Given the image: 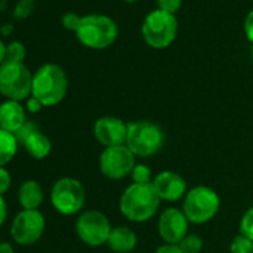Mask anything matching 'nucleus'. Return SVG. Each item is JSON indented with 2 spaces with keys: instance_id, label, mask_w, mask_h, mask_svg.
Here are the masks:
<instances>
[{
  "instance_id": "nucleus-18",
  "label": "nucleus",
  "mask_w": 253,
  "mask_h": 253,
  "mask_svg": "<svg viewBox=\"0 0 253 253\" xmlns=\"http://www.w3.org/2000/svg\"><path fill=\"white\" fill-rule=\"evenodd\" d=\"M23 146L26 148V151L29 152V155L33 157L35 160H43V158H46L51 154V149H52L51 140L41 130L35 131L23 143Z\"/></svg>"
},
{
  "instance_id": "nucleus-2",
  "label": "nucleus",
  "mask_w": 253,
  "mask_h": 253,
  "mask_svg": "<svg viewBox=\"0 0 253 253\" xmlns=\"http://www.w3.org/2000/svg\"><path fill=\"white\" fill-rule=\"evenodd\" d=\"M69 81L66 72L54 63L41 66L33 75L32 97L39 100L43 107L57 106L67 94Z\"/></svg>"
},
{
  "instance_id": "nucleus-34",
  "label": "nucleus",
  "mask_w": 253,
  "mask_h": 253,
  "mask_svg": "<svg viewBox=\"0 0 253 253\" xmlns=\"http://www.w3.org/2000/svg\"><path fill=\"white\" fill-rule=\"evenodd\" d=\"M6 49H8V46L3 43L2 39H0V64L6 61Z\"/></svg>"
},
{
  "instance_id": "nucleus-21",
  "label": "nucleus",
  "mask_w": 253,
  "mask_h": 253,
  "mask_svg": "<svg viewBox=\"0 0 253 253\" xmlns=\"http://www.w3.org/2000/svg\"><path fill=\"white\" fill-rule=\"evenodd\" d=\"M177 246L183 253H200L203 249V240L197 234H188Z\"/></svg>"
},
{
  "instance_id": "nucleus-15",
  "label": "nucleus",
  "mask_w": 253,
  "mask_h": 253,
  "mask_svg": "<svg viewBox=\"0 0 253 253\" xmlns=\"http://www.w3.org/2000/svg\"><path fill=\"white\" fill-rule=\"evenodd\" d=\"M26 110L20 101L6 100L0 104V128L17 134L26 124Z\"/></svg>"
},
{
  "instance_id": "nucleus-22",
  "label": "nucleus",
  "mask_w": 253,
  "mask_h": 253,
  "mask_svg": "<svg viewBox=\"0 0 253 253\" xmlns=\"http://www.w3.org/2000/svg\"><path fill=\"white\" fill-rule=\"evenodd\" d=\"M133 183H152L154 174L152 170L145 164H136V167L131 171Z\"/></svg>"
},
{
  "instance_id": "nucleus-26",
  "label": "nucleus",
  "mask_w": 253,
  "mask_h": 253,
  "mask_svg": "<svg viewBox=\"0 0 253 253\" xmlns=\"http://www.w3.org/2000/svg\"><path fill=\"white\" fill-rule=\"evenodd\" d=\"M39 128H38V125L35 124V122H26L24 125H23V128L15 134V137H17V140H18V143H24L35 131H38Z\"/></svg>"
},
{
  "instance_id": "nucleus-8",
  "label": "nucleus",
  "mask_w": 253,
  "mask_h": 253,
  "mask_svg": "<svg viewBox=\"0 0 253 253\" xmlns=\"http://www.w3.org/2000/svg\"><path fill=\"white\" fill-rule=\"evenodd\" d=\"M86 200L84 185L75 177L58 179L51 191V203L54 209L66 216L79 213Z\"/></svg>"
},
{
  "instance_id": "nucleus-12",
  "label": "nucleus",
  "mask_w": 253,
  "mask_h": 253,
  "mask_svg": "<svg viewBox=\"0 0 253 253\" xmlns=\"http://www.w3.org/2000/svg\"><path fill=\"white\" fill-rule=\"evenodd\" d=\"M94 137L104 148L125 145L128 124L116 116H101L94 124Z\"/></svg>"
},
{
  "instance_id": "nucleus-4",
  "label": "nucleus",
  "mask_w": 253,
  "mask_h": 253,
  "mask_svg": "<svg viewBox=\"0 0 253 253\" xmlns=\"http://www.w3.org/2000/svg\"><path fill=\"white\" fill-rule=\"evenodd\" d=\"M75 33L84 46L91 49H104L116 41L118 26L107 15L91 14L81 18L79 27Z\"/></svg>"
},
{
  "instance_id": "nucleus-16",
  "label": "nucleus",
  "mask_w": 253,
  "mask_h": 253,
  "mask_svg": "<svg viewBox=\"0 0 253 253\" xmlns=\"http://www.w3.org/2000/svg\"><path fill=\"white\" fill-rule=\"evenodd\" d=\"M107 246L115 253H130L137 246V235L128 226H115L109 235Z\"/></svg>"
},
{
  "instance_id": "nucleus-25",
  "label": "nucleus",
  "mask_w": 253,
  "mask_h": 253,
  "mask_svg": "<svg viewBox=\"0 0 253 253\" xmlns=\"http://www.w3.org/2000/svg\"><path fill=\"white\" fill-rule=\"evenodd\" d=\"M238 229H240V234H243L244 237L253 241V206L243 214Z\"/></svg>"
},
{
  "instance_id": "nucleus-19",
  "label": "nucleus",
  "mask_w": 253,
  "mask_h": 253,
  "mask_svg": "<svg viewBox=\"0 0 253 253\" xmlns=\"http://www.w3.org/2000/svg\"><path fill=\"white\" fill-rule=\"evenodd\" d=\"M18 149V140L15 134L0 128V167H5L12 161Z\"/></svg>"
},
{
  "instance_id": "nucleus-1",
  "label": "nucleus",
  "mask_w": 253,
  "mask_h": 253,
  "mask_svg": "<svg viewBox=\"0 0 253 253\" xmlns=\"http://www.w3.org/2000/svg\"><path fill=\"white\" fill-rule=\"evenodd\" d=\"M160 197L152 183H131L126 186L119 200L121 213L131 222H146L160 209Z\"/></svg>"
},
{
  "instance_id": "nucleus-11",
  "label": "nucleus",
  "mask_w": 253,
  "mask_h": 253,
  "mask_svg": "<svg viewBox=\"0 0 253 253\" xmlns=\"http://www.w3.org/2000/svg\"><path fill=\"white\" fill-rule=\"evenodd\" d=\"M45 232V217L39 210L20 211L11 226V235L21 246L35 244Z\"/></svg>"
},
{
  "instance_id": "nucleus-32",
  "label": "nucleus",
  "mask_w": 253,
  "mask_h": 253,
  "mask_svg": "<svg viewBox=\"0 0 253 253\" xmlns=\"http://www.w3.org/2000/svg\"><path fill=\"white\" fill-rule=\"evenodd\" d=\"M42 107H43V106H42V103H41L39 100H36L35 97L27 98V109H29V112H30V113H38Z\"/></svg>"
},
{
  "instance_id": "nucleus-23",
  "label": "nucleus",
  "mask_w": 253,
  "mask_h": 253,
  "mask_svg": "<svg viewBox=\"0 0 253 253\" xmlns=\"http://www.w3.org/2000/svg\"><path fill=\"white\" fill-rule=\"evenodd\" d=\"M36 8V0H20L14 8V18L15 20H26L33 14Z\"/></svg>"
},
{
  "instance_id": "nucleus-7",
  "label": "nucleus",
  "mask_w": 253,
  "mask_h": 253,
  "mask_svg": "<svg viewBox=\"0 0 253 253\" xmlns=\"http://www.w3.org/2000/svg\"><path fill=\"white\" fill-rule=\"evenodd\" d=\"M142 36L151 48L164 49L170 46L177 36L176 17L160 9L152 11L142 24Z\"/></svg>"
},
{
  "instance_id": "nucleus-9",
  "label": "nucleus",
  "mask_w": 253,
  "mask_h": 253,
  "mask_svg": "<svg viewBox=\"0 0 253 253\" xmlns=\"http://www.w3.org/2000/svg\"><path fill=\"white\" fill-rule=\"evenodd\" d=\"M98 167L104 177L110 180H121L126 176H131L136 167V155L126 145L104 148L98 158Z\"/></svg>"
},
{
  "instance_id": "nucleus-6",
  "label": "nucleus",
  "mask_w": 253,
  "mask_h": 253,
  "mask_svg": "<svg viewBox=\"0 0 253 253\" xmlns=\"http://www.w3.org/2000/svg\"><path fill=\"white\" fill-rule=\"evenodd\" d=\"M33 75L24 63L5 61L0 64V94L8 100L21 101L32 95Z\"/></svg>"
},
{
  "instance_id": "nucleus-27",
  "label": "nucleus",
  "mask_w": 253,
  "mask_h": 253,
  "mask_svg": "<svg viewBox=\"0 0 253 253\" xmlns=\"http://www.w3.org/2000/svg\"><path fill=\"white\" fill-rule=\"evenodd\" d=\"M160 11H164L167 14H176L180 6H182V0H157Z\"/></svg>"
},
{
  "instance_id": "nucleus-35",
  "label": "nucleus",
  "mask_w": 253,
  "mask_h": 253,
  "mask_svg": "<svg viewBox=\"0 0 253 253\" xmlns=\"http://www.w3.org/2000/svg\"><path fill=\"white\" fill-rule=\"evenodd\" d=\"M0 253H14V247L9 243H0Z\"/></svg>"
},
{
  "instance_id": "nucleus-38",
  "label": "nucleus",
  "mask_w": 253,
  "mask_h": 253,
  "mask_svg": "<svg viewBox=\"0 0 253 253\" xmlns=\"http://www.w3.org/2000/svg\"><path fill=\"white\" fill-rule=\"evenodd\" d=\"M250 55H252V58H253V45H252V49H250Z\"/></svg>"
},
{
  "instance_id": "nucleus-30",
  "label": "nucleus",
  "mask_w": 253,
  "mask_h": 253,
  "mask_svg": "<svg viewBox=\"0 0 253 253\" xmlns=\"http://www.w3.org/2000/svg\"><path fill=\"white\" fill-rule=\"evenodd\" d=\"M244 33H246L249 42H252V45H253V9L246 17V21H244Z\"/></svg>"
},
{
  "instance_id": "nucleus-17",
  "label": "nucleus",
  "mask_w": 253,
  "mask_h": 253,
  "mask_svg": "<svg viewBox=\"0 0 253 253\" xmlns=\"http://www.w3.org/2000/svg\"><path fill=\"white\" fill-rule=\"evenodd\" d=\"M18 201L24 210H38L43 201V191L36 180H27L20 186Z\"/></svg>"
},
{
  "instance_id": "nucleus-37",
  "label": "nucleus",
  "mask_w": 253,
  "mask_h": 253,
  "mask_svg": "<svg viewBox=\"0 0 253 253\" xmlns=\"http://www.w3.org/2000/svg\"><path fill=\"white\" fill-rule=\"evenodd\" d=\"M124 2H126V3H134V2H139V0H124Z\"/></svg>"
},
{
  "instance_id": "nucleus-31",
  "label": "nucleus",
  "mask_w": 253,
  "mask_h": 253,
  "mask_svg": "<svg viewBox=\"0 0 253 253\" xmlns=\"http://www.w3.org/2000/svg\"><path fill=\"white\" fill-rule=\"evenodd\" d=\"M155 253H183V252L177 244H163L155 250Z\"/></svg>"
},
{
  "instance_id": "nucleus-20",
  "label": "nucleus",
  "mask_w": 253,
  "mask_h": 253,
  "mask_svg": "<svg viewBox=\"0 0 253 253\" xmlns=\"http://www.w3.org/2000/svg\"><path fill=\"white\" fill-rule=\"evenodd\" d=\"M229 253H253V241L238 232L229 244Z\"/></svg>"
},
{
  "instance_id": "nucleus-36",
  "label": "nucleus",
  "mask_w": 253,
  "mask_h": 253,
  "mask_svg": "<svg viewBox=\"0 0 253 253\" xmlns=\"http://www.w3.org/2000/svg\"><path fill=\"white\" fill-rule=\"evenodd\" d=\"M11 30H12V26H11V24H8V26H3V27H2V33H3L5 36H8V35L11 33Z\"/></svg>"
},
{
  "instance_id": "nucleus-29",
  "label": "nucleus",
  "mask_w": 253,
  "mask_h": 253,
  "mask_svg": "<svg viewBox=\"0 0 253 253\" xmlns=\"http://www.w3.org/2000/svg\"><path fill=\"white\" fill-rule=\"evenodd\" d=\"M11 186V174L6 169L0 167V195L3 197V194L9 189Z\"/></svg>"
},
{
  "instance_id": "nucleus-28",
  "label": "nucleus",
  "mask_w": 253,
  "mask_h": 253,
  "mask_svg": "<svg viewBox=\"0 0 253 253\" xmlns=\"http://www.w3.org/2000/svg\"><path fill=\"white\" fill-rule=\"evenodd\" d=\"M81 18H82V17H79V15H76V14H73V12H67V14H64V15H63V18H61V24H63V27H64V29L72 30V32H76V30H78V27H79Z\"/></svg>"
},
{
  "instance_id": "nucleus-10",
  "label": "nucleus",
  "mask_w": 253,
  "mask_h": 253,
  "mask_svg": "<svg viewBox=\"0 0 253 253\" xmlns=\"http://www.w3.org/2000/svg\"><path fill=\"white\" fill-rule=\"evenodd\" d=\"M112 225L107 216L98 210H86L76 220V234L82 243L91 247L107 244Z\"/></svg>"
},
{
  "instance_id": "nucleus-3",
  "label": "nucleus",
  "mask_w": 253,
  "mask_h": 253,
  "mask_svg": "<svg viewBox=\"0 0 253 253\" xmlns=\"http://www.w3.org/2000/svg\"><path fill=\"white\" fill-rule=\"evenodd\" d=\"M166 143V133L152 121H136L128 124L125 145L140 158H151L158 154Z\"/></svg>"
},
{
  "instance_id": "nucleus-13",
  "label": "nucleus",
  "mask_w": 253,
  "mask_h": 253,
  "mask_svg": "<svg viewBox=\"0 0 253 253\" xmlns=\"http://www.w3.org/2000/svg\"><path fill=\"white\" fill-rule=\"evenodd\" d=\"M189 220L180 209L170 207L158 219V234L166 244H179L188 235Z\"/></svg>"
},
{
  "instance_id": "nucleus-14",
  "label": "nucleus",
  "mask_w": 253,
  "mask_h": 253,
  "mask_svg": "<svg viewBox=\"0 0 253 253\" xmlns=\"http://www.w3.org/2000/svg\"><path fill=\"white\" fill-rule=\"evenodd\" d=\"M152 185L160 197L161 201H179L180 198H185L186 192H188V185L186 180L174 171H161L158 173L154 180Z\"/></svg>"
},
{
  "instance_id": "nucleus-24",
  "label": "nucleus",
  "mask_w": 253,
  "mask_h": 253,
  "mask_svg": "<svg viewBox=\"0 0 253 253\" xmlns=\"http://www.w3.org/2000/svg\"><path fill=\"white\" fill-rule=\"evenodd\" d=\"M26 58V48L21 42L15 41L8 45L6 49V61H15V63H23Z\"/></svg>"
},
{
  "instance_id": "nucleus-5",
  "label": "nucleus",
  "mask_w": 253,
  "mask_h": 253,
  "mask_svg": "<svg viewBox=\"0 0 253 253\" xmlns=\"http://www.w3.org/2000/svg\"><path fill=\"white\" fill-rule=\"evenodd\" d=\"M220 207V198L217 192L209 186H195L189 189L183 198L182 211L189 223L201 225L211 220Z\"/></svg>"
},
{
  "instance_id": "nucleus-33",
  "label": "nucleus",
  "mask_w": 253,
  "mask_h": 253,
  "mask_svg": "<svg viewBox=\"0 0 253 253\" xmlns=\"http://www.w3.org/2000/svg\"><path fill=\"white\" fill-rule=\"evenodd\" d=\"M6 216H8V206H6V201L5 198L0 195V226H2L6 220Z\"/></svg>"
}]
</instances>
